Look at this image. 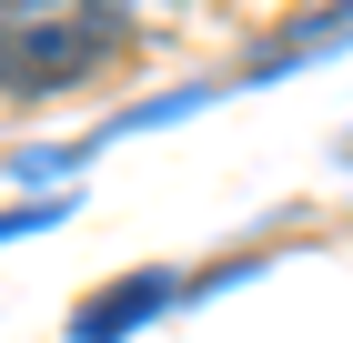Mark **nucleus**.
Listing matches in <instances>:
<instances>
[{
	"instance_id": "obj_1",
	"label": "nucleus",
	"mask_w": 353,
	"mask_h": 343,
	"mask_svg": "<svg viewBox=\"0 0 353 343\" xmlns=\"http://www.w3.org/2000/svg\"><path fill=\"white\" fill-rule=\"evenodd\" d=\"M132 41L121 0H10V91H51Z\"/></svg>"
},
{
	"instance_id": "obj_2",
	"label": "nucleus",
	"mask_w": 353,
	"mask_h": 343,
	"mask_svg": "<svg viewBox=\"0 0 353 343\" xmlns=\"http://www.w3.org/2000/svg\"><path fill=\"white\" fill-rule=\"evenodd\" d=\"M172 293H182V283H172V273H132V283H111V293H91L81 313H71V343H121V333H132V323H152V313H162Z\"/></svg>"
}]
</instances>
